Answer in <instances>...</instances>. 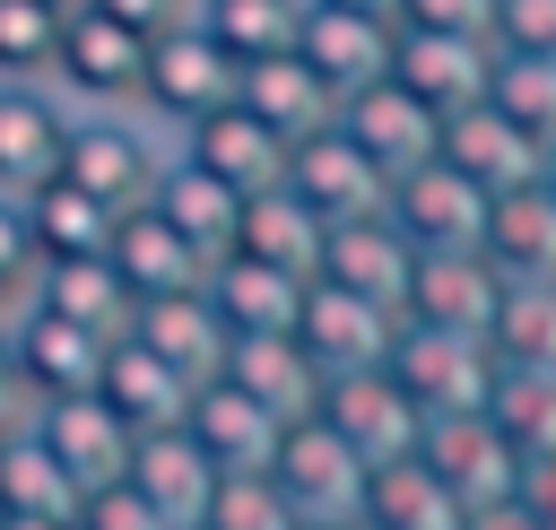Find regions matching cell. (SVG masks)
<instances>
[{"instance_id":"83f0119b","label":"cell","mask_w":556,"mask_h":530,"mask_svg":"<svg viewBox=\"0 0 556 530\" xmlns=\"http://www.w3.org/2000/svg\"><path fill=\"white\" fill-rule=\"evenodd\" d=\"M304 269H278V261H252V252H226L208 261V304L226 313V339L235 330H295L304 313Z\"/></svg>"},{"instance_id":"277c9868","label":"cell","mask_w":556,"mask_h":530,"mask_svg":"<svg viewBox=\"0 0 556 530\" xmlns=\"http://www.w3.org/2000/svg\"><path fill=\"white\" fill-rule=\"evenodd\" d=\"M269 487L287 495V513L295 521H356L365 513V487H374V469L304 408V417H287L278 426V452H269Z\"/></svg>"},{"instance_id":"6da1fadb","label":"cell","mask_w":556,"mask_h":530,"mask_svg":"<svg viewBox=\"0 0 556 530\" xmlns=\"http://www.w3.org/2000/svg\"><path fill=\"white\" fill-rule=\"evenodd\" d=\"M165 156H174V130H156L139 104H70V130H61V165L52 174L78 182L87 200H104L122 217V209H139L156 191Z\"/></svg>"},{"instance_id":"4316f807","label":"cell","mask_w":556,"mask_h":530,"mask_svg":"<svg viewBox=\"0 0 556 530\" xmlns=\"http://www.w3.org/2000/svg\"><path fill=\"white\" fill-rule=\"evenodd\" d=\"M434 156L443 165H460L478 191H513V182H530L539 174V148L478 96V104H460V113H443V139H434Z\"/></svg>"},{"instance_id":"f546056e","label":"cell","mask_w":556,"mask_h":530,"mask_svg":"<svg viewBox=\"0 0 556 530\" xmlns=\"http://www.w3.org/2000/svg\"><path fill=\"white\" fill-rule=\"evenodd\" d=\"M235 104H252L269 130H313V122H330V87L313 78V61L287 43V52H261V61H235Z\"/></svg>"},{"instance_id":"4dcf8cb0","label":"cell","mask_w":556,"mask_h":530,"mask_svg":"<svg viewBox=\"0 0 556 530\" xmlns=\"http://www.w3.org/2000/svg\"><path fill=\"white\" fill-rule=\"evenodd\" d=\"M235 252L278 261V269H304V278H313V261H321V217H313L287 182H269V191H252V200H243V217H235Z\"/></svg>"},{"instance_id":"603a6c76","label":"cell","mask_w":556,"mask_h":530,"mask_svg":"<svg viewBox=\"0 0 556 530\" xmlns=\"http://www.w3.org/2000/svg\"><path fill=\"white\" fill-rule=\"evenodd\" d=\"M104 261H113V278H122V295L139 304V295H174V287H208V261L139 200V209H122L113 217V235H104Z\"/></svg>"},{"instance_id":"7c38bea8","label":"cell","mask_w":556,"mask_h":530,"mask_svg":"<svg viewBox=\"0 0 556 530\" xmlns=\"http://www.w3.org/2000/svg\"><path fill=\"white\" fill-rule=\"evenodd\" d=\"M330 113H339V130H348V139H356V148H365V156H374L391 182H400L408 165H426V156H434V139H443V113H434V104H417V96H408L391 70H382L374 87L339 96Z\"/></svg>"},{"instance_id":"e575fe53","label":"cell","mask_w":556,"mask_h":530,"mask_svg":"<svg viewBox=\"0 0 556 530\" xmlns=\"http://www.w3.org/2000/svg\"><path fill=\"white\" fill-rule=\"evenodd\" d=\"M486 104L547 156V148H556V52H495Z\"/></svg>"},{"instance_id":"74e56055","label":"cell","mask_w":556,"mask_h":530,"mask_svg":"<svg viewBox=\"0 0 556 530\" xmlns=\"http://www.w3.org/2000/svg\"><path fill=\"white\" fill-rule=\"evenodd\" d=\"M208 35L235 52V61H261V52H287L304 35V0H200Z\"/></svg>"},{"instance_id":"bcb514c9","label":"cell","mask_w":556,"mask_h":530,"mask_svg":"<svg viewBox=\"0 0 556 530\" xmlns=\"http://www.w3.org/2000/svg\"><path fill=\"white\" fill-rule=\"evenodd\" d=\"M104 17H122V26H139V35H165L174 17H191L200 0H96Z\"/></svg>"},{"instance_id":"7a4b0ae2","label":"cell","mask_w":556,"mask_h":530,"mask_svg":"<svg viewBox=\"0 0 556 530\" xmlns=\"http://www.w3.org/2000/svg\"><path fill=\"white\" fill-rule=\"evenodd\" d=\"M382 365L400 374V391H408L426 417L495 408V382H504L495 339H478V330H434V321H400V339H391Z\"/></svg>"},{"instance_id":"836d02e7","label":"cell","mask_w":556,"mask_h":530,"mask_svg":"<svg viewBox=\"0 0 556 530\" xmlns=\"http://www.w3.org/2000/svg\"><path fill=\"white\" fill-rule=\"evenodd\" d=\"M486 339H495L504 374H556V278H513Z\"/></svg>"},{"instance_id":"11a10c76","label":"cell","mask_w":556,"mask_h":530,"mask_svg":"<svg viewBox=\"0 0 556 530\" xmlns=\"http://www.w3.org/2000/svg\"><path fill=\"white\" fill-rule=\"evenodd\" d=\"M9 434H17V426H9V417H0V443H9Z\"/></svg>"},{"instance_id":"9a60e30c","label":"cell","mask_w":556,"mask_h":530,"mask_svg":"<svg viewBox=\"0 0 556 530\" xmlns=\"http://www.w3.org/2000/svg\"><path fill=\"white\" fill-rule=\"evenodd\" d=\"M122 478H130V487H139V495H148V504L174 521V530H200V521H208V495H217V478H226V469H217V460H208V452L182 434V417H174V426L130 434Z\"/></svg>"},{"instance_id":"e0dca14e","label":"cell","mask_w":556,"mask_h":530,"mask_svg":"<svg viewBox=\"0 0 556 530\" xmlns=\"http://www.w3.org/2000/svg\"><path fill=\"white\" fill-rule=\"evenodd\" d=\"M408 261H417V243L391 226V209H365V217L321 226L313 278H330V287H348V295H374V304H400V295H408Z\"/></svg>"},{"instance_id":"2e32d148","label":"cell","mask_w":556,"mask_h":530,"mask_svg":"<svg viewBox=\"0 0 556 530\" xmlns=\"http://www.w3.org/2000/svg\"><path fill=\"white\" fill-rule=\"evenodd\" d=\"M391 35H400V17H365V9L304 0V35H295V52L313 61V78H321L330 104H339V96H356V87H374V78L391 70Z\"/></svg>"},{"instance_id":"f1b7e54d","label":"cell","mask_w":556,"mask_h":530,"mask_svg":"<svg viewBox=\"0 0 556 530\" xmlns=\"http://www.w3.org/2000/svg\"><path fill=\"white\" fill-rule=\"evenodd\" d=\"M486 261L504 269V278H556V191L530 174V182H513V191H495L486 200Z\"/></svg>"},{"instance_id":"db71d44e","label":"cell","mask_w":556,"mask_h":530,"mask_svg":"<svg viewBox=\"0 0 556 530\" xmlns=\"http://www.w3.org/2000/svg\"><path fill=\"white\" fill-rule=\"evenodd\" d=\"M43 9H61V17H70V9H78V0H43Z\"/></svg>"},{"instance_id":"b9f144b4","label":"cell","mask_w":556,"mask_h":530,"mask_svg":"<svg viewBox=\"0 0 556 530\" xmlns=\"http://www.w3.org/2000/svg\"><path fill=\"white\" fill-rule=\"evenodd\" d=\"M78 530H174L130 478H104V487H87L78 495Z\"/></svg>"},{"instance_id":"1f68e13d","label":"cell","mask_w":556,"mask_h":530,"mask_svg":"<svg viewBox=\"0 0 556 530\" xmlns=\"http://www.w3.org/2000/svg\"><path fill=\"white\" fill-rule=\"evenodd\" d=\"M26 304H52V313H70L87 330H122V313H130V295H122L104 252H52L35 269V287H26Z\"/></svg>"},{"instance_id":"8d00e7d4","label":"cell","mask_w":556,"mask_h":530,"mask_svg":"<svg viewBox=\"0 0 556 530\" xmlns=\"http://www.w3.org/2000/svg\"><path fill=\"white\" fill-rule=\"evenodd\" d=\"M26 217H35L43 261H52V252H104V235H113V209H104V200H87V191H78V182H61V174H43V182L26 191Z\"/></svg>"},{"instance_id":"60d3db41","label":"cell","mask_w":556,"mask_h":530,"mask_svg":"<svg viewBox=\"0 0 556 530\" xmlns=\"http://www.w3.org/2000/svg\"><path fill=\"white\" fill-rule=\"evenodd\" d=\"M52 43H61V9L0 0V78H52Z\"/></svg>"},{"instance_id":"7402d4cb","label":"cell","mask_w":556,"mask_h":530,"mask_svg":"<svg viewBox=\"0 0 556 530\" xmlns=\"http://www.w3.org/2000/svg\"><path fill=\"white\" fill-rule=\"evenodd\" d=\"M70 96L52 78H0V191H35L61 165Z\"/></svg>"},{"instance_id":"5bb4252c","label":"cell","mask_w":556,"mask_h":530,"mask_svg":"<svg viewBox=\"0 0 556 530\" xmlns=\"http://www.w3.org/2000/svg\"><path fill=\"white\" fill-rule=\"evenodd\" d=\"M174 148H182L191 165H208L217 182H235V191L252 200V191L287 182V148H295V139H287V130H269V122H261L252 104H235V96H226V104H217V113H200V122H191V130H182Z\"/></svg>"},{"instance_id":"484cf974","label":"cell","mask_w":556,"mask_h":530,"mask_svg":"<svg viewBox=\"0 0 556 530\" xmlns=\"http://www.w3.org/2000/svg\"><path fill=\"white\" fill-rule=\"evenodd\" d=\"M96 400H104L130 434H148V426H174V417H182L191 382H182L156 348H139L130 330H113V339H104V365H96Z\"/></svg>"},{"instance_id":"cb8c5ba5","label":"cell","mask_w":556,"mask_h":530,"mask_svg":"<svg viewBox=\"0 0 556 530\" xmlns=\"http://www.w3.org/2000/svg\"><path fill=\"white\" fill-rule=\"evenodd\" d=\"M148 209L200 252V261H226L235 252V217H243V191L235 182H217L208 165H191L182 148L165 156V174H156V191H148Z\"/></svg>"},{"instance_id":"c3c4849f","label":"cell","mask_w":556,"mask_h":530,"mask_svg":"<svg viewBox=\"0 0 556 530\" xmlns=\"http://www.w3.org/2000/svg\"><path fill=\"white\" fill-rule=\"evenodd\" d=\"M0 530H78V513L61 521V513H0Z\"/></svg>"},{"instance_id":"9c48e42d","label":"cell","mask_w":556,"mask_h":530,"mask_svg":"<svg viewBox=\"0 0 556 530\" xmlns=\"http://www.w3.org/2000/svg\"><path fill=\"white\" fill-rule=\"evenodd\" d=\"M287 191L321 217V226H339V217H365V209H382V191H391V174L339 130V113L330 122H313V130H295V148H287Z\"/></svg>"},{"instance_id":"d590c367","label":"cell","mask_w":556,"mask_h":530,"mask_svg":"<svg viewBox=\"0 0 556 530\" xmlns=\"http://www.w3.org/2000/svg\"><path fill=\"white\" fill-rule=\"evenodd\" d=\"M78 495H87V487H78V478H70L26 426L0 443V513H61V521H70Z\"/></svg>"},{"instance_id":"3957f363","label":"cell","mask_w":556,"mask_h":530,"mask_svg":"<svg viewBox=\"0 0 556 530\" xmlns=\"http://www.w3.org/2000/svg\"><path fill=\"white\" fill-rule=\"evenodd\" d=\"M235 96V52L208 35V17L191 9V17H174L165 35H148V78H139V113L156 122V130H191L200 113H217Z\"/></svg>"},{"instance_id":"d4e9b609","label":"cell","mask_w":556,"mask_h":530,"mask_svg":"<svg viewBox=\"0 0 556 530\" xmlns=\"http://www.w3.org/2000/svg\"><path fill=\"white\" fill-rule=\"evenodd\" d=\"M217 374H226V382H243L269 417H304V408L321 400V365L304 356V339H295V330H235Z\"/></svg>"},{"instance_id":"f5cc1de1","label":"cell","mask_w":556,"mask_h":530,"mask_svg":"<svg viewBox=\"0 0 556 530\" xmlns=\"http://www.w3.org/2000/svg\"><path fill=\"white\" fill-rule=\"evenodd\" d=\"M304 530H365V521H304Z\"/></svg>"},{"instance_id":"8992f818","label":"cell","mask_w":556,"mask_h":530,"mask_svg":"<svg viewBox=\"0 0 556 530\" xmlns=\"http://www.w3.org/2000/svg\"><path fill=\"white\" fill-rule=\"evenodd\" d=\"M139 78H148V35L104 17L96 0H78L52 43V87L70 104H139Z\"/></svg>"},{"instance_id":"44dd1931","label":"cell","mask_w":556,"mask_h":530,"mask_svg":"<svg viewBox=\"0 0 556 530\" xmlns=\"http://www.w3.org/2000/svg\"><path fill=\"white\" fill-rule=\"evenodd\" d=\"M278 426H287V417H269V408H261L243 382H226V374L191 382V400H182V434H191L217 469H269Z\"/></svg>"},{"instance_id":"d6a6232c","label":"cell","mask_w":556,"mask_h":530,"mask_svg":"<svg viewBox=\"0 0 556 530\" xmlns=\"http://www.w3.org/2000/svg\"><path fill=\"white\" fill-rule=\"evenodd\" d=\"M356 521H365V530H460L469 513H460V504L443 495V478L408 452V460H382V469H374Z\"/></svg>"},{"instance_id":"f35d334b","label":"cell","mask_w":556,"mask_h":530,"mask_svg":"<svg viewBox=\"0 0 556 530\" xmlns=\"http://www.w3.org/2000/svg\"><path fill=\"white\" fill-rule=\"evenodd\" d=\"M495 426L513 434L521 469L530 460H556V374H504L495 382Z\"/></svg>"},{"instance_id":"4fadbf2b","label":"cell","mask_w":556,"mask_h":530,"mask_svg":"<svg viewBox=\"0 0 556 530\" xmlns=\"http://www.w3.org/2000/svg\"><path fill=\"white\" fill-rule=\"evenodd\" d=\"M391 78H400L417 104L460 113V104H478V96H486V78H495V43H486V35L400 26V35H391Z\"/></svg>"},{"instance_id":"8fae6325","label":"cell","mask_w":556,"mask_h":530,"mask_svg":"<svg viewBox=\"0 0 556 530\" xmlns=\"http://www.w3.org/2000/svg\"><path fill=\"white\" fill-rule=\"evenodd\" d=\"M486 200H495V191H478V182H469L460 165H443V156L408 165V174L382 191L391 226H400L417 252H443V243H478V235H486Z\"/></svg>"},{"instance_id":"ab89813d","label":"cell","mask_w":556,"mask_h":530,"mask_svg":"<svg viewBox=\"0 0 556 530\" xmlns=\"http://www.w3.org/2000/svg\"><path fill=\"white\" fill-rule=\"evenodd\" d=\"M200 530H304L287 513V495L269 487V469H226L217 495H208V521Z\"/></svg>"},{"instance_id":"7bdbcfd3","label":"cell","mask_w":556,"mask_h":530,"mask_svg":"<svg viewBox=\"0 0 556 530\" xmlns=\"http://www.w3.org/2000/svg\"><path fill=\"white\" fill-rule=\"evenodd\" d=\"M43 269V243H35V217H26V191H0V287L26 295Z\"/></svg>"},{"instance_id":"681fc988","label":"cell","mask_w":556,"mask_h":530,"mask_svg":"<svg viewBox=\"0 0 556 530\" xmlns=\"http://www.w3.org/2000/svg\"><path fill=\"white\" fill-rule=\"evenodd\" d=\"M330 9H365V17H400V0H330Z\"/></svg>"},{"instance_id":"30bf717a","label":"cell","mask_w":556,"mask_h":530,"mask_svg":"<svg viewBox=\"0 0 556 530\" xmlns=\"http://www.w3.org/2000/svg\"><path fill=\"white\" fill-rule=\"evenodd\" d=\"M295 339H304V356L321 365V382H330V374H365V365L391 356L400 304H374V295H348V287L313 278V287H304V313H295Z\"/></svg>"},{"instance_id":"ba28073f","label":"cell","mask_w":556,"mask_h":530,"mask_svg":"<svg viewBox=\"0 0 556 530\" xmlns=\"http://www.w3.org/2000/svg\"><path fill=\"white\" fill-rule=\"evenodd\" d=\"M504 269L486 261V243H443V252H417L408 261V295H400V321H434V330H495V304H504Z\"/></svg>"},{"instance_id":"d6986e66","label":"cell","mask_w":556,"mask_h":530,"mask_svg":"<svg viewBox=\"0 0 556 530\" xmlns=\"http://www.w3.org/2000/svg\"><path fill=\"white\" fill-rule=\"evenodd\" d=\"M122 330L139 339V348H156L182 382H208L217 365H226V313L208 304V287H174V295H139L130 313H122Z\"/></svg>"},{"instance_id":"ffe728a7","label":"cell","mask_w":556,"mask_h":530,"mask_svg":"<svg viewBox=\"0 0 556 530\" xmlns=\"http://www.w3.org/2000/svg\"><path fill=\"white\" fill-rule=\"evenodd\" d=\"M104 339L113 330H87L52 304H17L9 321V348H17V374L35 400H61V391H96V365H104Z\"/></svg>"},{"instance_id":"f907efd6","label":"cell","mask_w":556,"mask_h":530,"mask_svg":"<svg viewBox=\"0 0 556 530\" xmlns=\"http://www.w3.org/2000/svg\"><path fill=\"white\" fill-rule=\"evenodd\" d=\"M17 304H26V295H9V287H0V330H9V321H17Z\"/></svg>"},{"instance_id":"ac0fdd59","label":"cell","mask_w":556,"mask_h":530,"mask_svg":"<svg viewBox=\"0 0 556 530\" xmlns=\"http://www.w3.org/2000/svg\"><path fill=\"white\" fill-rule=\"evenodd\" d=\"M26 434L78 478V487H104V478H122V460H130V426L96 400V391H61V400H35L26 408Z\"/></svg>"},{"instance_id":"ee69618b","label":"cell","mask_w":556,"mask_h":530,"mask_svg":"<svg viewBox=\"0 0 556 530\" xmlns=\"http://www.w3.org/2000/svg\"><path fill=\"white\" fill-rule=\"evenodd\" d=\"M495 52H556V0H495Z\"/></svg>"},{"instance_id":"f6af8a7d","label":"cell","mask_w":556,"mask_h":530,"mask_svg":"<svg viewBox=\"0 0 556 530\" xmlns=\"http://www.w3.org/2000/svg\"><path fill=\"white\" fill-rule=\"evenodd\" d=\"M400 26H434V35H486V43H495V0H400Z\"/></svg>"},{"instance_id":"7dc6e473","label":"cell","mask_w":556,"mask_h":530,"mask_svg":"<svg viewBox=\"0 0 556 530\" xmlns=\"http://www.w3.org/2000/svg\"><path fill=\"white\" fill-rule=\"evenodd\" d=\"M26 408H35V391H26L17 348H9V330H0V417H9V426H26Z\"/></svg>"},{"instance_id":"816d5d0a","label":"cell","mask_w":556,"mask_h":530,"mask_svg":"<svg viewBox=\"0 0 556 530\" xmlns=\"http://www.w3.org/2000/svg\"><path fill=\"white\" fill-rule=\"evenodd\" d=\"M539 182H547V191H556V148H547V156H539Z\"/></svg>"},{"instance_id":"5b68a950","label":"cell","mask_w":556,"mask_h":530,"mask_svg":"<svg viewBox=\"0 0 556 530\" xmlns=\"http://www.w3.org/2000/svg\"><path fill=\"white\" fill-rule=\"evenodd\" d=\"M417 460L443 478V495H452L460 513H486V504H513V495H521V452H513V434L495 426V408L426 417Z\"/></svg>"},{"instance_id":"52a82bcc","label":"cell","mask_w":556,"mask_h":530,"mask_svg":"<svg viewBox=\"0 0 556 530\" xmlns=\"http://www.w3.org/2000/svg\"><path fill=\"white\" fill-rule=\"evenodd\" d=\"M313 417L365 460V469H382V460H408L417 452V434H426V408L400 391V374L391 365H365V374H330L321 382V400H313Z\"/></svg>"}]
</instances>
